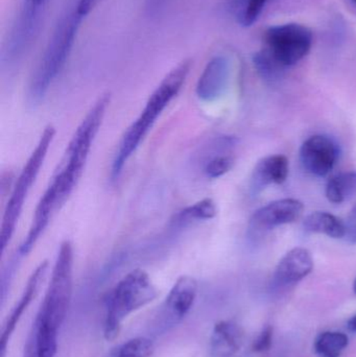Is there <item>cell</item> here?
<instances>
[{"instance_id": "6da1fadb", "label": "cell", "mask_w": 356, "mask_h": 357, "mask_svg": "<svg viewBox=\"0 0 356 357\" xmlns=\"http://www.w3.org/2000/svg\"><path fill=\"white\" fill-rule=\"evenodd\" d=\"M109 104L110 94L100 96L75 130L67 146L60 169L38 202L29 229L31 238L40 239L52 216L68 201L79 184Z\"/></svg>"}, {"instance_id": "7a4b0ae2", "label": "cell", "mask_w": 356, "mask_h": 357, "mask_svg": "<svg viewBox=\"0 0 356 357\" xmlns=\"http://www.w3.org/2000/svg\"><path fill=\"white\" fill-rule=\"evenodd\" d=\"M192 60L182 61L173 67L164 79L160 82L156 89L146 100V106L142 109L137 119L133 121L123 134L118 148L115 152L111 167V178L117 180L121 177L130 159L137 152L140 144L146 139L150 130L157 123V119L162 115L163 111L177 98L181 91L192 70Z\"/></svg>"}, {"instance_id": "3957f363", "label": "cell", "mask_w": 356, "mask_h": 357, "mask_svg": "<svg viewBox=\"0 0 356 357\" xmlns=\"http://www.w3.org/2000/svg\"><path fill=\"white\" fill-rule=\"evenodd\" d=\"M85 18L75 3L61 16L29 79V100L31 104H39L43 100L62 73L72 52L82 21Z\"/></svg>"}, {"instance_id": "277c9868", "label": "cell", "mask_w": 356, "mask_h": 357, "mask_svg": "<svg viewBox=\"0 0 356 357\" xmlns=\"http://www.w3.org/2000/svg\"><path fill=\"white\" fill-rule=\"evenodd\" d=\"M157 296L156 287L146 271L136 268L127 273L107 297L105 339L114 341L121 333L125 319L154 301Z\"/></svg>"}, {"instance_id": "5b68a950", "label": "cell", "mask_w": 356, "mask_h": 357, "mask_svg": "<svg viewBox=\"0 0 356 357\" xmlns=\"http://www.w3.org/2000/svg\"><path fill=\"white\" fill-rule=\"evenodd\" d=\"M54 136H56V129L54 126H47L42 132L35 149L29 155L26 163L23 167L21 173L19 174L16 183L13 187L8 203L4 208L1 229H0V250H1L2 254L4 253L12 241L27 195L33 188V184L41 172L44 161L47 156L48 150L54 142Z\"/></svg>"}, {"instance_id": "8992f818", "label": "cell", "mask_w": 356, "mask_h": 357, "mask_svg": "<svg viewBox=\"0 0 356 357\" xmlns=\"http://www.w3.org/2000/svg\"><path fill=\"white\" fill-rule=\"evenodd\" d=\"M73 247L64 241L59 248L52 278L36 319L54 331L64 322L70 306L73 289Z\"/></svg>"}, {"instance_id": "52a82bcc", "label": "cell", "mask_w": 356, "mask_h": 357, "mask_svg": "<svg viewBox=\"0 0 356 357\" xmlns=\"http://www.w3.org/2000/svg\"><path fill=\"white\" fill-rule=\"evenodd\" d=\"M44 6L45 2L24 0L15 16L2 47V68L18 67L31 52L43 25Z\"/></svg>"}, {"instance_id": "ba28073f", "label": "cell", "mask_w": 356, "mask_h": 357, "mask_svg": "<svg viewBox=\"0 0 356 357\" xmlns=\"http://www.w3.org/2000/svg\"><path fill=\"white\" fill-rule=\"evenodd\" d=\"M265 48L284 68L294 66L305 58L313 45V33L298 23L270 27L265 33Z\"/></svg>"}, {"instance_id": "9c48e42d", "label": "cell", "mask_w": 356, "mask_h": 357, "mask_svg": "<svg viewBox=\"0 0 356 357\" xmlns=\"http://www.w3.org/2000/svg\"><path fill=\"white\" fill-rule=\"evenodd\" d=\"M338 146L326 136L315 135L303 142L300 160L307 173L325 177L334 169L338 160Z\"/></svg>"}, {"instance_id": "30bf717a", "label": "cell", "mask_w": 356, "mask_h": 357, "mask_svg": "<svg viewBox=\"0 0 356 357\" xmlns=\"http://www.w3.org/2000/svg\"><path fill=\"white\" fill-rule=\"evenodd\" d=\"M302 211L303 204L298 199H278L259 208L253 213L250 229L254 232H259L291 224L300 218Z\"/></svg>"}, {"instance_id": "8fae6325", "label": "cell", "mask_w": 356, "mask_h": 357, "mask_svg": "<svg viewBox=\"0 0 356 357\" xmlns=\"http://www.w3.org/2000/svg\"><path fill=\"white\" fill-rule=\"evenodd\" d=\"M230 79V63L225 56H217L207 63L196 83V93L205 102L219 100L227 89Z\"/></svg>"}, {"instance_id": "7c38bea8", "label": "cell", "mask_w": 356, "mask_h": 357, "mask_svg": "<svg viewBox=\"0 0 356 357\" xmlns=\"http://www.w3.org/2000/svg\"><path fill=\"white\" fill-rule=\"evenodd\" d=\"M313 268L311 253L303 248H295L278 264L274 273V283L280 287H291L309 276Z\"/></svg>"}, {"instance_id": "4fadbf2b", "label": "cell", "mask_w": 356, "mask_h": 357, "mask_svg": "<svg viewBox=\"0 0 356 357\" xmlns=\"http://www.w3.org/2000/svg\"><path fill=\"white\" fill-rule=\"evenodd\" d=\"M47 268L48 262L42 261L41 264L35 268V271L31 273V277H29V280H27L24 291H23L18 303L13 308L12 312H10V316H8V320H6V324H4L3 331H2L1 340H0L2 354L6 351V344H8L13 331L16 328L21 316H22L23 312L27 310V307L31 305V302H33V300L35 299L36 296H37L40 285H41L44 278H45Z\"/></svg>"}, {"instance_id": "5bb4252c", "label": "cell", "mask_w": 356, "mask_h": 357, "mask_svg": "<svg viewBox=\"0 0 356 357\" xmlns=\"http://www.w3.org/2000/svg\"><path fill=\"white\" fill-rule=\"evenodd\" d=\"M244 340L242 328L232 321H219L210 337V357H233L240 351Z\"/></svg>"}, {"instance_id": "9a60e30c", "label": "cell", "mask_w": 356, "mask_h": 357, "mask_svg": "<svg viewBox=\"0 0 356 357\" xmlns=\"http://www.w3.org/2000/svg\"><path fill=\"white\" fill-rule=\"evenodd\" d=\"M288 176V160L284 155H273L261 159L251 178V189L257 193L271 184H282Z\"/></svg>"}, {"instance_id": "2e32d148", "label": "cell", "mask_w": 356, "mask_h": 357, "mask_svg": "<svg viewBox=\"0 0 356 357\" xmlns=\"http://www.w3.org/2000/svg\"><path fill=\"white\" fill-rule=\"evenodd\" d=\"M198 294V282L190 276L176 281L165 300V308L176 320H181L192 310Z\"/></svg>"}, {"instance_id": "e0dca14e", "label": "cell", "mask_w": 356, "mask_h": 357, "mask_svg": "<svg viewBox=\"0 0 356 357\" xmlns=\"http://www.w3.org/2000/svg\"><path fill=\"white\" fill-rule=\"evenodd\" d=\"M58 350V331L35 319L23 351V357H54Z\"/></svg>"}, {"instance_id": "ac0fdd59", "label": "cell", "mask_w": 356, "mask_h": 357, "mask_svg": "<svg viewBox=\"0 0 356 357\" xmlns=\"http://www.w3.org/2000/svg\"><path fill=\"white\" fill-rule=\"evenodd\" d=\"M305 231L317 234H325L332 238H343L346 234L345 222L328 212H314L303 222Z\"/></svg>"}, {"instance_id": "d6986e66", "label": "cell", "mask_w": 356, "mask_h": 357, "mask_svg": "<svg viewBox=\"0 0 356 357\" xmlns=\"http://www.w3.org/2000/svg\"><path fill=\"white\" fill-rule=\"evenodd\" d=\"M217 208L215 201L211 199H204L178 212L171 222L173 226L182 228L194 222L212 220L217 216Z\"/></svg>"}, {"instance_id": "ffe728a7", "label": "cell", "mask_w": 356, "mask_h": 357, "mask_svg": "<svg viewBox=\"0 0 356 357\" xmlns=\"http://www.w3.org/2000/svg\"><path fill=\"white\" fill-rule=\"evenodd\" d=\"M356 195V172L339 174L326 185V197L334 204L349 201Z\"/></svg>"}, {"instance_id": "44dd1931", "label": "cell", "mask_w": 356, "mask_h": 357, "mask_svg": "<svg viewBox=\"0 0 356 357\" xmlns=\"http://www.w3.org/2000/svg\"><path fill=\"white\" fill-rule=\"evenodd\" d=\"M349 339L345 333L326 331L315 342V350L321 357H340L348 346Z\"/></svg>"}, {"instance_id": "7402d4cb", "label": "cell", "mask_w": 356, "mask_h": 357, "mask_svg": "<svg viewBox=\"0 0 356 357\" xmlns=\"http://www.w3.org/2000/svg\"><path fill=\"white\" fill-rule=\"evenodd\" d=\"M269 0H232V8L238 22L242 26H251L258 20Z\"/></svg>"}, {"instance_id": "603a6c76", "label": "cell", "mask_w": 356, "mask_h": 357, "mask_svg": "<svg viewBox=\"0 0 356 357\" xmlns=\"http://www.w3.org/2000/svg\"><path fill=\"white\" fill-rule=\"evenodd\" d=\"M254 66L263 79L274 82L281 77L284 67L276 61L267 48H263L254 56Z\"/></svg>"}, {"instance_id": "cb8c5ba5", "label": "cell", "mask_w": 356, "mask_h": 357, "mask_svg": "<svg viewBox=\"0 0 356 357\" xmlns=\"http://www.w3.org/2000/svg\"><path fill=\"white\" fill-rule=\"evenodd\" d=\"M154 351V344L150 339L136 337L123 344L116 357H150Z\"/></svg>"}, {"instance_id": "d4e9b609", "label": "cell", "mask_w": 356, "mask_h": 357, "mask_svg": "<svg viewBox=\"0 0 356 357\" xmlns=\"http://www.w3.org/2000/svg\"><path fill=\"white\" fill-rule=\"evenodd\" d=\"M234 165V159L231 156L219 155L213 157L205 163L204 174L207 178H217L231 171Z\"/></svg>"}, {"instance_id": "484cf974", "label": "cell", "mask_w": 356, "mask_h": 357, "mask_svg": "<svg viewBox=\"0 0 356 357\" xmlns=\"http://www.w3.org/2000/svg\"><path fill=\"white\" fill-rule=\"evenodd\" d=\"M272 342H273V327H265L253 343V351L257 354L268 351L271 348Z\"/></svg>"}, {"instance_id": "4316f807", "label": "cell", "mask_w": 356, "mask_h": 357, "mask_svg": "<svg viewBox=\"0 0 356 357\" xmlns=\"http://www.w3.org/2000/svg\"><path fill=\"white\" fill-rule=\"evenodd\" d=\"M345 227H346L345 238L350 243H356V205L349 213Z\"/></svg>"}, {"instance_id": "83f0119b", "label": "cell", "mask_w": 356, "mask_h": 357, "mask_svg": "<svg viewBox=\"0 0 356 357\" xmlns=\"http://www.w3.org/2000/svg\"><path fill=\"white\" fill-rule=\"evenodd\" d=\"M102 1V0H77L75 6L82 15L87 17Z\"/></svg>"}, {"instance_id": "f1b7e54d", "label": "cell", "mask_w": 356, "mask_h": 357, "mask_svg": "<svg viewBox=\"0 0 356 357\" xmlns=\"http://www.w3.org/2000/svg\"><path fill=\"white\" fill-rule=\"evenodd\" d=\"M146 2H148V10L150 15H157L164 8L167 0H146Z\"/></svg>"}, {"instance_id": "f546056e", "label": "cell", "mask_w": 356, "mask_h": 357, "mask_svg": "<svg viewBox=\"0 0 356 357\" xmlns=\"http://www.w3.org/2000/svg\"><path fill=\"white\" fill-rule=\"evenodd\" d=\"M348 328L349 331L356 333V314L348 321Z\"/></svg>"}, {"instance_id": "4dcf8cb0", "label": "cell", "mask_w": 356, "mask_h": 357, "mask_svg": "<svg viewBox=\"0 0 356 357\" xmlns=\"http://www.w3.org/2000/svg\"><path fill=\"white\" fill-rule=\"evenodd\" d=\"M353 289H355V291L356 293V279H355V284H353Z\"/></svg>"}, {"instance_id": "1f68e13d", "label": "cell", "mask_w": 356, "mask_h": 357, "mask_svg": "<svg viewBox=\"0 0 356 357\" xmlns=\"http://www.w3.org/2000/svg\"><path fill=\"white\" fill-rule=\"evenodd\" d=\"M353 1L356 2V0H353Z\"/></svg>"}]
</instances>
